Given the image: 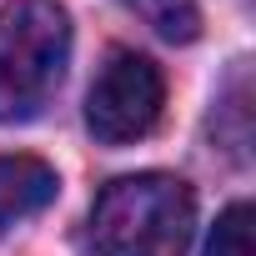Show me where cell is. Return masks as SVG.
<instances>
[{"label":"cell","mask_w":256,"mask_h":256,"mask_svg":"<svg viewBox=\"0 0 256 256\" xmlns=\"http://www.w3.org/2000/svg\"><path fill=\"white\" fill-rule=\"evenodd\" d=\"M196 231V196L181 176L141 171L96 196L90 241L96 256H186Z\"/></svg>","instance_id":"1"},{"label":"cell","mask_w":256,"mask_h":256,"mask_svg":"<svg viewBox=\"0 0 256 256\" xmlns=\"http://www.w3.org/2000/svg\"><path fill=\"white\" fill-rule=\"evenodd\" d=\"M70 60V16L56 0H10L0 10V120L36 116Z\"/></svg>","instance_id":"2"},{"label":"cell","mask_w":256,"mask_h":256,"mask_svg":"<svg viewBox=\"0 0 256 256\" xmlns=\"http://www.w3.org/2000/svg\"><path fill=\"white\" fill-rule=\"evenodd\" d=\"M161 106H166L161 66L151 56H136V50H110L106 66L90 80L86 126H90V136L106 141V146H131V141L156 131Z\"/></svg>","instance_id":"3"},{"label":"cell","mask_w":256,"mask_h":256,"mask_svg":"<svg viewBox=\"0 0 256 256\" xmlns=\"http://www.w3.org/2000/svg\"><path fill=\"white\" fill-rule=\"evenodd\" d=\"M56 171L36 156H0V231L56 201Z\"/></svg>","instance_id":"4"},{"label":"cell","mask_w":256,"mask_h":256,"mask_svg":"<svg viewBox=\"0 0 256 256\" xmlns=\"http://www.w3.org/2000/svg\"><path fill=\"white\" fill-rule=\"evenodd\" d=\"M120 6H131L161 40H196V30H201L196 0H120Z\"/></svg>","instance_id":"5"},{"label":"cell","mask_w":256,"mask_h":256,"mask_svg":"<svg viewBox=\"0 0 256 256\" xmlns=\"http://www.w3.org/2000/svg\"><path fill=\"white\" fill-rule=\"evenodd\" d=\"M206 256H256L251 251V206L246 201L221 211V221H216V231L206 241Z\"/></svg>","instance_id":"6"}]
</instances>
